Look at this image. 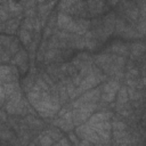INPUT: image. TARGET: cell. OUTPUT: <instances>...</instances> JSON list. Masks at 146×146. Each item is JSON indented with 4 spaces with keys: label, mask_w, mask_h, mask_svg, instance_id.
I'll return each instance as SVG.
<instances>
[{
    "label": "cell",
    "mask_w": 146,
    "mask_h": 146,
    "mask_svg": "<svg viewBox=\"0 0 146 146\" xmlns=\"http://www.w3.org/2000/svg\"><path fill=\"white\" fill-rule=\"evenodd\" d=\"M95 64L112 79L120 81L124 79V68H125V57L119 56L111 52H102L94 57Z\"/></svg>",
    "instance_id": "6da1fadb"
},
{
    "label": "cell",
    "mask_w": 146,
    "mask_h": 146,
    "mask_svg": "<svg viewBox=\"0 0 146 146\" xmlns=\"http://www.w3.org/2000/svg\"><path fill=\"white\" fill-rule=\"evenodd\" d=\"M21 49L18 40L10 34H1L0 36V58L1 63H10L13 56Z\"/></svg>",
    "instance_id": "7a4b0ae2"
},
{
    "label": "cell",
    "mask_w": 146,
    "mask_h": 146,
    "mask_svg": "<svg viewBox=\"0 0 146 146\" xmlns=\"http://www.w3.org/2000/svg\"><path fill=\"white\" fill-rule=\"evenodd\" d=\"M120 16H122L128 23L135 25L139 19V8L136 1L124 0L120 2V7L117 9Z\"/></svg>",
    "instance_id": "3957f363"
},
{
    "label": "cell",
    "mask_w": 146,
    "mask_h": 146,
    "mask_svg": "<svg viewBox=\"0 0 146 146\" xmlns=\"http://www.w3.org/2000/svg\"><path fill=\"white\" fill-rule=\"evenodd\" d=\"M97 107H98V103H88L79 107L72 108V117L74 125L76 127L79 124L87 122L88 119L91 116V114L97 110Z\"/></svg>",
    "instance_id": "277c9868"
},
{
    "label": "cell",
    "mask_w": 146,
    "mask_h": 146,
    "mask_svg": "<svg viewBox=\"0 0 146 146\" xmlns=\"http://www.w3.org/2000/svg\"><path fill=\"white\" fill-rule=\"evenodd\" d=\"M75 133L80 139H86L89 140L94 145H102V140L98 136V133L95 131V129L88 123L84 122L82 124L76 125L75 128Z\"/></svg>",
    "instance_id": "5b68a950"
},
{
    "label": "cell",
    "mask_w": 146,
    "mask_h": 146,
    "mask_svg": "<svg viewBox=\"0 0 146 146\" xmlns=\"http://www.w3.org/2000/svg\"><path fill=\"white\" fill-rule=\"evenodd\" d=\"M120 82L115 79H111L106 83L102 86V95H100V102L111 104L116 98L117 91L120 89Z\"/></svg>",
    "instance_id": "8992f818"
},
{
    "label": "cell",
    "mask_w": 146,
    "mask_h": 146,
    "mask_svg": "<svg viewBox=\"0 0 146 146\" xmlns=\"http://www.w3.org/2000/svg\"><path fill=\"white\" fill-rule=\"evenodd\" d=\"M100 95H102V87H95L92 89H89L72 102V107L73 108L79 107V106H81L83 104H88V103H99Z\"/></svg>",
    "instance_id": "52a82bcc"
},
{
    "label": "cell",
    "mask_w": 146,
    "mask_h": 146,
    "mask_svg": "<svg viewBox=\"0 0 146 146\" xmlns=\"http://www.w3.org/2000/svg\"><path fill=\"white\" fill-rule=\"evenodd\" d=\"M90 125L98 133V136H99V138L102 140V145H107V144L111 143V137H112V122H111V120L110 121H102V122L92 123Z\"/></svg>",
    "instance_id": "ba28073f"
},
{
    "label": "cell",
    "mask_w": 146,
    "mask_h": 146,
    "mask_svg": "<svg viewBox=\"0 0 146 146\" xmlns=\"http://www.w3.org/2000/svg\"><path fill=\"white\" fill-rule=\"evenodd\" d=\"M50 122L54 125L60 128L64 132H70L75 127L74 122H73V117H72V110H70V111L58 115V117H55V119L51 117Z\"/></svg>",
    "instance_id": "9c48e42d"
},
{
    "label": "cell",
    "mask_w": 146,
    "mask_h": 146,
    "mask_svg": "<svg viewBox=\"0 0 146 146\" xmlns=\"http://www.w3.org/2000/svg\"><path fill=\"white\" fill-rule=\"evenodd\" d=\"M57 27H59L60 30L71 32V33H75L76 18H73V16L66 13L58 11L57 13Z\"/></svg>",
    "instance_id": "30bf717a"
},
{
    "label": "cell",
    "mask_w": 146,
    "mask_h": 146,
    "mask_svg": "<svg viewBox=\"0 0 146 146\" xmlns=\"http://www.w3.org/2000/svg\"><path fill=\"white\" fill-rule=\"evenodd\" d=\"M19 79V70L9 63L2 64L0 67V82H16Z\"/></svg>",
    "instance_id": "8fae6325"
},
{
    "label": "cell",
    "mask_w": 146,
    "mask_h": 146,
    "mask_svg": "<svg viewBox=\"0 0 146 146\" xmlns=\"http://www.w3.org/2000/svg\"><path fill=\"white\" fill-rule=\"evenodd\" d=\"M29 51H26L25 49H19L10 59V64L17 66V68L19 70L21 74H25L27 72L29 68Z\"/></svg>",
    "instance_id": "7c38bea8"
},
{
    "label": "cell",
    "mask_w": 146,
    "mask_h": 146,
    "mask_svg": "<svg viewBox=\"0 0 146 146\" xmlns=\"http://www.w3.org/2000/svg\"><path fill=\"white\" fill-rule=\"evenodd\" d=\"M0 86H1L0 87V95H1L0 103H1V107L5 105L6 100L10 96H13L17 91L22 90L18 81H16V82H0Z\"/></svg>",
    "instance_id": "4fadbf2b"
},
{
    "label": "cell",
    "mask_w": 146,
    "mask_h": 146,
    "mask_svg": "<svg viewBox=\"0 0 146 146\" xmlns=\"http://www.w3.org/2000/svg\"><path fill=\"white\" fill-rule=\"evenodd\" d=\"M88 6V11L90 15V18L98 17L104 11H106V0H86Z\"/></svg>",
    "instance_id": "5bb4252c"
},
{
    "label": "cell",
    "mask_w": 146,
    "mask_h": 146,
    "mask_svg": "<svg viewBox=\"0 0 146 146\" xmlns=\"http://www.w3.org/2000/svg\"><path fill=\"white\" fill-rule=\"evenodd\" d=\"M71 63L74 65V67H75L78 71H80V70H82V68H84V67H87V66H89V65L95 64V59H94V57H92L90 54H88V52H80V54H78L75 57L72 58Z\"/></svg>",
    "instance_id": "9a60e30c"
},
{
    "label": "cell",
    "mask_w": 146,
    "mask_h": 146,
    "mask_svg": "<svg viewBox=\"0 0 146 146\" xmlns=\"http://www.w3.org/2000/svg\"><path fill=\"white\" fill-rule=\"evenodd\" d=\"M129 57L131 60H139L144 57V54L146 52V44L145 42H141V41H135L132 43H130V47H129Z\"/></svg>",
    "instance_id": "2e32d148"
},
{
    "label": "cell",
    "mask_w": 146,
    "mask_h": 146,
    "mask_svg": "<svg viewBox=\"0 0 146 146\" xmlns=\"http://www.w3.org/2000/svg\"><path fill=\"white\" fill-rule=\"evenodd\" d=\"M1 5H3L7 10L10 14V17H22L24 7L21 2H17L16 0H1Z\"/></svg>",
    "instance_id": "e0dca14e"
},
{
    "label": "cell",
    "mask_w": 146,
    "mask_h": 146,
    "mask_svg": "<svg viewBox=\"0 0 146 146\" xmlns=\"http://www.w3.org/2000/svg\"><path fill=\"white\" fill-rule=\"evenodd\" d=\"M21 17H11L9 18L7 22L5 23H1L0 25V30H1V33L3 34H14L17 32L18 27L21 26Z\"/></svg>",
    "instance_id": "ac0fdd59"
},
{
    "label": "cell",
    "mask_w": 146,
    "mask_h": 146,
    "mask_svg": "<svg viewBox=\"0 0 146 146\" xmlns=\"http://www.w3.org/2000/svg\"><path fill=\"white\" fill-rule=\"evenodd\" d=\"M104 52H111V54H115V55H119V56L127 57L129 55L130 50H129L128 44H125L124 42H122V41H114V42H112V44Z\"/></svg>",
    "instance_id": "d6986e66"
},
{
    "label": "cell",
    "mask_w": 146,
    "mask_h": 146,
    "mask_svg": "<svg viewBox=\"0 0 146 146\" xmlns=\"http://www.w3.org/2000/svg\"><path fill=\"white\" fill-rule=\"evenodd\" d=\"M84 40H86V49H88L90 51L98 50V48L103 44V42L97 38V35L91 30H89L84 34Z\"/></svg>",
    "instance_id": "ffe728a7"
},
{
    "label": "cell",
    "mask_w": 146,
    "mask_h": 146,
    "mask_svg": "<svg viewBox=\"0 0 146 146\" xmlns=\"http://www.w3.org/2000/svg\"><path fill=\"white\" fill-rule=\"evenodd\" d=\"M115 21H116V15H115L114 13H108V14H106V15L102 18L103 27H104V31H105V33L107 34V36H110V35L114 32V29H115Z\"/></svg>",
    "instance_id": "44dd1931"
},
{
    "label": "cell",
    "mask_w": 146,
    "mask_h": 146,
    "mask_svg": "<svg viewBox=\"0 0 146 146\" xmlns=\"http://www.w3.org/2000/svg\"><path fill=\"white\" fill-rule=\"evenodd\" d=\"M24 119H25V121H26L29 128H30L33 132H38V131H40V130H43L44 123H43L41 120H39L38 117H35L34 114H27V115H25Z\"/></svg>",
    "instance_id": "7402d4cb"
},
{
    "label": "cell",
    "mask_w": 146,
    "mask_h": 146,
    "mask_svg": "<svg viewBox=\"0 0 146 146\" xmlns=\"http://www.w3.org/2000/svg\"><path fill=\"white\" fill-rule=\"evenodd\" d=\"M112 119H113V113L111 111H100L98 113L91 114V116L88 119L87 122L92 124V123H97V122H102V121H110Z\"/></svg>",
    "instance_id": "603a6c76"
},
{
    "label": "cell",
    "mask_w": 146,
    "mask_h": 146,
    "mask_svg": "<svg viewBox=\"0 0 146 146\" xmlns=\"http://www.w3.org/2000/svg\"><path fill=\"white\" fill-rule=\"evenodd\" d=\"M55 3H56L55 0H48L43 3H39L38 5V16L48 17L52 13V8H54Z\"/></svg>",
    "instance_id": "cb8c5ba5"
},
{
    "label": "cell",
    "mask_w": 146,
    "mask_h": 146,
    "mask_svg": "<svg viewBox=\"0 0 146 146\" xmlns=\"http://www.w3.org/2000/svg\"><path fill=\"white\" fill-rule=\"evenodd\" d=\"M64 80H65V84H66V89H67V94H68L70 99H71V100L76 99V98L81 95V92H80V90H79V87L75 86V84L72 82V80H71L70 78H66V79H64Z\"/></svg>",
    "instance_id": "d4e9b609"
},
{
    "label": "cell",
    "mask_w": 146,
    "mask_h": 146,
    "mask_svg": "<svg viewBox=\"0 0 146 146\" xmlns=\"http://www.w3.org/2000/svg\"><path fill=\"white\" fill-rule=\"evenodd\" d=\"M115 110L119 113V115L123 116V117H128L133 113V107L130 103H125V104H115Z\"/></svg>",
    "instance_id": "484cf974"
},
{
    "label": "cell",
    "mask_w": 146,
    "mask_h": 146,
    "mask_svg": "<svg viewBox=\"0 0 146 146\" xmlns=\"http://www.w3.org/2000/svg\"><path fill=\"white\" fill-rule=\"evenodd\" d=\"M42 131L46 132L49 137H51V138L54 139V141H57V140H59L60 138L64 137V136H63V130H62L60 128L54 125V124H52V127H48V128L43 129Z\"/></svg>",
    "instance_id": "4316f807"
},
{
    "label": "cell",
    "mask_w": 146,
    "mask_h": 146,
    "mask_svg": "<svg viewBox=\"0 0 146 146\" xmlns=\"http://www.w3.org/2000/svg\"><path fill=\"white\" fill-rule=\"evenodd\" d=\"M18 36H19V40L22 41V43L27 47L31 44V42L33 41V32L32 31H29V30H25V29H19V32H18Z\"/></svg>",
    "instance_id": "83f0119b"
},
{
    "label": "cell",
    "mask_w": 146,
    "mask_h": 146,
    "mask_svg": "<svg viewBox=\"0 0 146 146\" xmlns=\"http://www.w3.org/2000/svg\"><path fill=\"white\" fill-rule=\"evenodd\" d=\"M130 98H129V95H128V88L127 86H122L120 87L119 91H117V95H116V103L115 104H125V103H129Z\"/></svg>",
    "instance_id": "f1b7e54d"
},
{
    "label": "cell",
    "mask_w": 146,
    "mask_h": 146,
    "mask_svg": "<svg viewBox=\"0 0 146 146\" xmlns=\"http://www.w3.org/2000/svg\"><path fill=\"white\" fill-rule=\"evenodd\" d=\"M127 88H128V95H129V98H130L131 102L139 100V99H143L144 98L143 90L137 89V88H131V87H127Z\"/></svg>",
    "instance_id": "f546056e"
},
{
    "label": "cell",
    "mask_w": 146,
    "mask_h": 146,
    "mask_svg": "<svg viewBox=\"0 0 146 146\" xmlns=\"http://www.w3.org/2000/svg\"><path fill=\"white\" fill-rule=\"evenodd\" d=\"M38 144L43 145V146H48V145L55 144V141H54V139H52L51 137H49L46 132L41 131V133L38 136Z\"/></svg>",
    "instance_id": "4dcf8cb0"
},
{
    "label": "cell",
    "mask_w": 146,
    "mask_h": 146,
    "mask_svg": "<svg viewBox=\"0 0 146 146\" xmlns=\"http://www.w3.org/2000/svg\"><path fill=\"white\" fill-rule=\"evenodd\" d=\"M135 26H136V30L138 31V33L141 35V38H144L146 35V18L139 17V19L135 24Z\"/></svg>",
    "instance_id": "1f68e13d"
},
{
    "label": "cell",
    "mask_w": 146,
    "mask_h": 146,
    "mask_svg": "<svg viewBox=\"0 0 146 146\" xmlns=\"http://www.w3.org/2000/svg\"><path fill=\"white\" fill-rule=\"evenodd\" d=\"M76 0H60L59 5H58V11L62 13H67L68 9L74 5Z\"/></svg>",
    "instance_id": "d6a6232c"
},
{
    "label": "cell",
    "mask_w": 146,
    "mask_h": 146,
    "mask_svg": "<svg viewBox=\"0 0 146 146\" xmlns=\"http://www.w3.org/2000/svg\"><path fill=\"white\" fill-rule=\"evenodd\" d=\"M23 16H24V17H36V16H38V7L35 6V7L24 8Z\"/></svg>",
    "instance_id": "836d02e7"
},
{
    "label": "cell",
    "mask_w": 146,
    "mask_h": 146,
    "mask_svg": "<svg viewBox=\"0 0 146 146\" xmlns=\"http://www.w3.org/2000/svg\"><path fill=\"white\" fill-rule=\"evenodd\" d=\"M9 18H11L9 11L7 10V8L3 5H0V21H1V23L7 22Z\"/></svg>",
    "instance_id": "e575fe53"
},
{
    "label": "cell",
    "mask_w": 146,
    "mask_h": 146,
    "mask_svg": "<svg viewBox=\"0 0 146 146\" xmlns=\"http://www.w3.org/2000/svg\"><path fill=\"white\" fill-rule=\"evenodd\" d=\"M137 5H138V8H139V14L141 18H146V0H138L136 1Z\"/></svg>",
    "instance_id": "d590c367"
},
{
    "label": "cell",
    "mask_w": 146,
    "mask_h": 146,
    "mask_svg": "<svg viewBox=\"0 0 146 146\" xmlns=\"http://www.w3.org/2000/svg\"><path fill=\"white\" fill-rule=\"evenodd\" d=\"M21 3L24 8H29V7H35L36 5V0H21Z\"/></svg>",
    "instance_id": "8d00e7d4"
},
{
    "label": "cell",
    "mask_w": 146,
    "mask_h": 146,
    "mask_svg": "<svg viewBox=\"0 0 146 146\" xmlns=\"http://www.w3.org/2000/svg\"><path fill=\"white\" fill-rule=\"evenodd\" d=\"M68 138H70V140H71V143H72L73 145H80V138L76 137L72 131L68 132Z\"/></svg>",
    "instance_id": "74e56055"
},
{
    "label": "cell",
    "mask_w": 146,
    "mask_h": 146,
    "mask_svg": "<svg viewBox=\"0 0 146 146\" xmlns=\"http://www.w3.org/2000/svg\"><path fill=\"white\" fill-rule=\"evenodd\" d=\"M72 143L67 139V138H65V137H63V138H60L59 140H57V141H55V145H65V146H68V145H71Z\"/></svg>",
    "instance_id": "f35d334b"
},
{
    "label": "cell",
    "mask_w": 146,
    "mask_h": 146,
    "mask_svg": "<svg viewBox=\"0 0 146 146\" xmlns=\"http://www.w3.org/2000/svg\"><path fill=\"white\" fill-rule=\"evenodd\" d=\"M121 1H122V0H106V2H107L110 6H112V7L117 6V5H119Z\"/></svg>",
    "instance_id": "ab89813d"
},
{
    "label": "cell",
    "mask_w": 146,
    "mask_h": 146,
    "mask_svg": "<svg viewBox=\"0 0 146 146\" xmlns=\"http://www.w3.org/2000/svg\"><path fill=\"white\" fill-rule=\"evenodd\" d=\"M141 82H143L144 87L146 88V76H143V78H141Z\"/></svg>",
    "instance_id": "60d3db41"
},
{
    "label": "cell",
    "mask_w": 146,
    "mask_h": 146,
    "mask_svg": "<svg viewBox=\"0 0 146 146\" xmlns=\"http://www.w3.org/2000/svg\"><path fill=\"white\" fill-rule=\"evenodd\" d=\"M46 1H48V0H36L38 5H39V3H43V2H46Z\"/></svg>",
    "instance_id": "b9f144b4"
},
{
    "label": "cell",
    "mask_w": 146,
    "mask_h": 146,
    "mask_svg": "<svg viewBox=\"0 0 146 146\" xmlns=\"http://www.w3.org/2000/svg\"><path fill=\"white\" fill-rule=\"evenodd\" d=\"M143 94H144V97L146 98V91H145V92H143Z\"/></svg>",
    "instance_id": "7bdbcfd3"
},
{
    "label": "cell",
    "mask_w": 146,
    "mask_h": 146,
    "mask_svg": "<svg viewBox=\"0 0 146 146\" xmlns=\"http://www.w3.org/2000/svg\"><path fill=\"white\" fill-rule=\"evenodd\" d=\"M55 1H57V0H55Z\"/></svg>",
    "instance_id": "ee69618b"
}]
</instances>
